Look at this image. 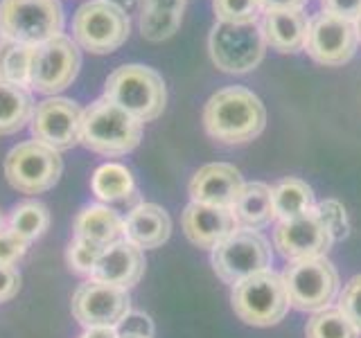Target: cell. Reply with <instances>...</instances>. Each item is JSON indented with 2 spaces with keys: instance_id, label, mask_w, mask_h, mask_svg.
Here are the masks:
<instances>
[{
  "instance_id": "cell-35",
  "label": "cell",
  "mask_w": 361,
  "mask_h": 338,
  "mask_svg": "<svg viewBox=\"0 0 361 338\" xmlns=\"http://www.w3.org/2000/svg\"><path fill=\"white\" fill-rule=\"evenodd\" d=\"M118 336H135V338H152L154 336V323L147 313L129 309L122 315V320L116 325Z\"/></svg>"
},
{
  "instance_id": "cell-26",
  "label": "cell",
  "mask_w": 361,
  "mask_h": 338,
  "mask_svg": "<svg viewBox=\"0 0 361 338\" xmlns=\"http://www.w3.org/2000/svg\"><path fill=\"white\" fill-rule=\"evenodd\" d=\"M7 228L20 234L25 242H37L50 228V212L39 201H25L11 210L7 219Z\"/></svg>"
},
{
  "instance_id": "cell-28",
  "label": "cell",
  "mask_w": 361,
  "mask_h": 338,
  "mask_svg": "<svg viewBox=\"0 0 361 338\" xmlns=\"http://www.w3.org/2000/svg\"><path fill=\"white\" fill-rule=\"evenodd\" d=\"M32 48L34 45H23V43H11V48L5 54L3 70H0V79L16 86H30V70H32Z\"/></svg>"
},
{
  "instance_id": "cell-34",
  "label": "cell",
  "mask_w": 361,
  "mask_h": 338,
  "mask_svg": "<svg viewBox=\"0 0 361 338\" xmlns=\"http://www.w3.org/2000/svg\"><path fill=\"white\" fill-rule=\"evenodd\" d=\"M30 242L23 239L11 228L0 230V266H16L27 253Z\"/></svg>"
},
{
  "instance_id": "cell-43",
  "label": "cell",
  "mask_w": 361,
  "mask_h": 338,
  "mask_svg": "<svg viewBox=\"0 0 361 338\" xmlns=\"http://www.w3.org/2000/svg\"><path fill=\"white\" fill-rule=\"evenodd\" d=\"M355 25H357V37H359V41H361V18L355 23Z\"/></svg>"
},
{
  "instance_id": "cell-8",
  "label": "cell",
  "mask_w": 361,
  "mask_h": 338,
  "mask_svg": "<svg viewBox=\"0 0 361 338\" xmlns=\"http://www.w3.org/2000/svg\"><path fill=\"white\" fill-rule=\"evenodd\" d=\"M63 172L59 151L37 140L20 142L5 158V178L20 194H43L56 185Z\"/></svg>"
},
{
  "instance_id": "cell-33",
  "label": "cell",
  "mask_w": 361,
  "mask_h": 338,
  "mask_svg": "<svg viewBox=\"0 0 361 338\" xmlns=\"http://www.w3.org/2000/svg\"><path fill=\"white\" fill-rule=\"evenodd\" d=\"M338 311L353 323L355 330L361 334V275H355L348 282L341 298H338Z\"/></svg>"
},
{
  "instance_id": "cell-19",
  "label": "cell",
  "mask_w": 361,
  "mask_h": 338,
  "mask_svg": "<svg viewBox=\"0 0 361 338\" xmlns=\"http://www.w3.org/2000/svg\"><path fill=\"white\" fill-rule=\"evenodd\" d=\"M122 234L140 251L161 248L172 234V219H169L165 208L156 206V203H138L124 219Z\"/></svg>"
},
{
  "instance_id": "cell-44",
  "label": "cell",
  "mask_w": 361,
  "mask_h": 338,
  "mask_svg": "<svg viewBox=\"0 0 361 338\" xmlns=\"http://www.w3.org/2000/svg\"><path fill=\"white\" fill-rule=\"evenodd\" d=\"M0 230H5V217H3V212H0Z\"/></svg>"
},
{
  "instance_id": "cell-41",
  "label": "cell",
  "mask_w": 361,
  "mask_h": 338,
  "mask_svg": "<svg viewBox=\"0 0 361 338\" xmlns=\"http://www.w3.org/2000/svg\"><path fill=\"white\" fill-rule=\"evenodd\" d=\"M106 3H111V5H116L118 9H122L124 14H133L135 9H140L142 7V0H106Z\"/></svg>"
},
{
  "instance_id": "cell-45",
  "label": "cell",
  "mask_w": 361,
  "mask_h": 338,
  "mask_svg": "<svg viewBox=\"0 0 361 338\" xmlns=\"http://www.w3.org/2000/svg\"><path fill=\"white\" fill-rule=\"evenodd\" d=\"M120 338H135V336H120Z\"/></svg>"
},
{
  "instance_id": "cell-23",
  "label": "cell",
  "mask_w": 361,
  "mask_h": 338,
  "mask_svg": "<svg viewBox=\"0 0 361 338\" xmlns=\"http://www.w3.org/2000/svg\"><path fill=\"white\" fill-rule=\"evenodd\" d=\"M34 115V99L25 86L0 79V135L16 133L27 127Z\"/></svg>"
},
{
  "instance_id": "cell-1",
  "label": "cell",
  "mask_w": 361,
  "mask_h": 338,
  "mask_svg": "<svg viewBox=\"0 0 361 338\" xmlns=\"http://www.w3.org/2000/svg\"><path fill=\"white\" fill-rule=\"evenodd\" d=\"M267 108L255 93L242 86L217 90L203 106V127L224 144H244L264 131Z\"/></svg>"
},
{
  "instance_id": "cell-31",
  "label": "cell",
  "mask_w": 361,
  "mask_h": 338,
  "mask_svg": "<svg viewBox=\"0 0 361 338\" xmlns=\"http://www.w3.org/2000/svg\"><path fill=\"white\" fill-rule=\"evenodd\" d=\"M214 14L221 23H253L257 20L259 0H212Z\"/></svg>"
},
{
  "instance_id": "cell-38",
  "label": "cell",
  "mask_w": 361,
  "mask_h": 338,
  "mask_svg": "<svg viewBox=\"0 0 361 338\" xmlns=\"http://www.w3.org/2000/svg\"><path fill=\"white\" fill-rule=\"evenodd\" d=\"M140 9H156V11H174V14H183L185 0H142Z\"/></svg>"
},
{
  "instance_id": "cell-39",
  "label": "cell",
  "mask_w": 361,
  "mask_h": 338,
  "mask_svg": "<svg viewBox=\"0 0 361 338\" xmlns=\"http://www.w3.org/2000/svg\"><path fill=\"white\" fill-rule=\"evenodd\" d=\"M264 11H296L302 9L307 0H259Z\"/></svg>"
},
{
  "instance_id": "cell-10",
  "label": "cell",
  "mask_w": 361,
  "mask_h": 338,
  "mask_svg": "<svg viewBox=\"0 0 361 338\" xmlns=\"http://www.w3.org/2000/svg\"><path fill=\"white\" fill-rule=\"evenodd\" d=\"M79 65H82V54L77 43L66 34H56L32 48L30 88L41 95L61 93L75 82Z\"/></svg>"
},
{
  "instance_id": "cell-30",
  "label": "cell",
  "mask_w": 361,
  "mask_h": 338,
  "mask_svg": "<svg viewBox=\"0 0 361 338\" xmlns=\"http://www.w3.org/2000/svg\"><path fill=\"white\" fill-rule=\"evenodd\" d=\"M102 251H104V246L88 242V239H84V237H75V239L71 242V246H68V253H66L68 266H71L75 273L93 275Z\"/></svg>"
},
{
  "instance_id": "cell-42",
  "label": "cell",
  "mask_w": 361,
  "mask_h": 338,
  "mask_svg": "<svg viewBox=\"0 0 361 338\" xmlns=\"http://www.w3.org/2000/svg\"><path fill=\"white\" fill-rule=\"evenodd\" d=\"M11 39H7V37H3V34H0V70H3V61H5V54H7V50L11 48Z\"/></svg>"
},
{
  "instance_id": "cell-2",
  "label": "cell",
  "mask_w": 361,
  "mask_h": 338,
  "mask_svg": "<svg viewBox=\"0 0 361 338\" xmlns=\"http://www.w3.org/2000/svg\"><path fill=\"white\" fill-rule=\"evenodd\" d=\"M142 124L129 111L99 97L82 115V144L99 156H127L142 140Z\"/></svg>"
},
{
  "instance_id": "cell-20",
  "label": "cell",
  "mask_w": 361,
  "mask_h": 338,
  "mask_svg": "<svg viewBox=\"0 0 361 338\" xmlns=\"http://www.w3.org/2000/svg\"><path fill=\"white\" fill-rule=\"evenodd\" d=\"M310 23L300 9L296 11H267L262 20V34L267 45L274 50L289 54L305 48Z\"/></svg>"
},
{
  "instance_id": "cell-12",
  "label": "cell",
  "mask_w": 361,
  "mask_h": 338,
  "mask_svg": "<svg viewBox=\"0 0 361 338\" xmlns=\"http://www.w3.org/2000/svg\"><path fill=\"white\" fill-rule=\"evenodd\" d=\"M82 115L77 101L66 97H50L34 108L32 133L34 140L54 151H68L82 142Z\"/></svg>"
},
{
  "instance_id": "cell-37",
  "label": "cell",
  "mask_w": 361,
  "mask_h": 338,
  "mask_svg": "<svg viewBox=\"0 0 361 338\" xmlns=\"http://www.w3.org/2000/svg\"><path fill=\"white\" fill-rule=\"evenodd\" d=\"M20 291V273L16 266H0V302H9Z\"/></svg>"
},
{
  "instance_id": "cell-18",
  "label": "cell",
  "mask_w": 361,
  "mask_h": 338,
  "mask_svg": "<svg viewBox=\"0 0 361 338\" xmlns=\"http://www.w3.org/2000/svg\"><path fill=\"white\" fill-rule=\"evenodd\" d=\"M145 273V255L140 248H135L127 239H118L109 246H104L102 251L95 270H93V280L104 282L111 287H120V289H131L140 282Z\"/></svg>"
},
{
  "instance_id": "cell-9",
  "label": "cell",
  "mask_w": 361,
  "mask_h": 338,
  "mask_svg": "<svg viewBox=\"0 0 361 338\" xmlns=\"http://www.w3.org/2000/svg\"><path fill=\"white\" fill-rule=\"evenodd\" d=\"M289 304L300 311H323L338 291V273L330 259L312 257L291 262L280 275Z\"/></svg>"
},
{
  "instance_id": "cell-32",
  "label": "cell",
  "mask_w": 361,
  "mask_h": 338,
  "mask_svg": "<svg viewBox=\"0 0 361 338\" xmlns=\"http://www.w3.org/2000/svg\"><path fill=\"white\" fill-rule=\"evenodd\" d=\"M314 212H316V217L321 219V223L327 228V232L332 234V239H334V242L345 239V237H348V230H350V223H348L345 208L341 206V203L334 201V199H327V201L316 203V206H314Z\"/></svg>"
},
{
  "instance_id": "cell-36",
  "label": "cell",
  "mask_w": 361,
  "mask_h": 338,
  "mask_svg": "<svg viewBox=\"0 0 361 338\" xmlns=\"http://www.w3.org/2000/svg\"><path fill=\"white\" fill-rule=\"evenodd\" d=\"M327 14L357 23L361 18V0H323Z\"/></svg>"
},
{
  "instance_id": "cell-17",
  "label": "cell",
  "mask_w": 361,
  "mask_h": 338,
  "mask_svg": "<svg viewBox=\"0 0 361 338\" xmlns=\"http://www.w3.org/2000/svg\"><path fill=\"white\" fill-rule=\"evenodd\" d=\"M180 223H183V232L192 244L199 248H210V251L240 228L231 208L203 206L195 201L183 210Z\"/></svg>"
},
{
  "instance_id": "cell-3",
  "label": "cell",
  "mask_w": 361,
  "mask_h": 338,
  "mask_svg": "<svg viewBox=\"0 0 361 338\" xmlns=\"http://www.w3.org/2000/svg\"><path fill=\"white\" fill-rule=\"evenodd\" d=\"M104 97L120 108L129 111L140 122H152L163 115L167 88L154 68L129 63L116 68L104 84Z\"/></svg>"
},
{
  "instance_id": "cell-24",
  "label": "cell",
  "mask_w": 361,
  "mask_h": 338,
  "mask_svg": "<svg viewBox=\"0 0 361 338\" xmlns=\"http://www.w3.org/2000/svg\"><path fill=\"white\" fill-rule=\"evenodd\" d=\"M90 189L102 203H118L135 194V180L129 167L120 163H104L93 172Z\"/></svg>"
},
{
  "instance_id": "cell-25",
  "label": "cell",
  "mask_w": 361,
  "mask_h": 338,
  "mask_svg": "<svg viewBox=\"0 0 361 338\" xmlns=\"http://www.w3.org/2000/svg\"><path fill=\"white\" fill-rule=\"evenodd\" d=\"M314 206V192L300 178H285L274 187V212L280 221L307 214Z\"/></svg>"
},
{
  "instance_id": "cell-4",
  "label": "cell",
  "mask_w": 361,
  "mask_h": 338,
  "mask_svg": "<svg viewBox=\"0 0 361 338\" xmlns=\"http://www.w3.org/2000/svg\"><path fill=\"white\" fill-rule=\"evenodd\" d=\"M63 27L59 0H0V34L23 45H39Z\"/></svg>"
},
{
  "instance_id": "cell-6",
  "label": "cell",
  "mask_w": 361,
  "mask_h": 338,
  "mask_svg": "<svg viewBox=\"0 0 361 338\" xmlns=\"http://www.w3.org/2000/svg\"><path fill=\"white\" fill-rule=\"evenodd\" d=\"M231 302L240 320L253 327L278 325L289 311V296L282 277L269 268L233 287Z\"/></svg>"
},
{
  "instance_id": "cell-11",
  "label": "cell",
  "mask_w": 361,
  "mask_h": 338,
  "mask_svg": "<svg viewBox=\"0 0 361 338\" xmlns=\"http://www.w3.org/2000/svg\"><path fill=\"white\" fill-rule=\"evenodd\" d=\"M271 264V248L267 239L255 230H240L212 248V268L221 282L237 287L251 275L267 270Z\"/></svg>"
},
{
  "instance_id": "cell-13",
  "label": "cell",
  "mask_w": 361,
  "mask_h": 338,
  "mask_svg": "<svg viewBox=\"0 0 361 338\" xmlns=\"http://www.w3.org/2000/svg\"><path fill=\"white\" fill-rule=\"evenodd\" d=\"M131 309L127 289L111 287L90 277L73 293L71 311L79 325L88 327H116L122 315Z\"/></svg>"
},
{
  "instance_id": "cell-22",
  "label": "cell",
  "mask_w": 361,
  "mask_h": 338,
  "mask_svg": "<svg viewBox=\"0 0 361 338\" xmlns=\"http://www.w3.org/2000/svg\"><path fill=\"white\" fill-rule=\"evenodd\" d=\"M122 228L124 219H120V214L104 203L86 206L75 219V237H84V239L99 246L118 242L122 237Z\"/></svg>"
},
{
  "instance_id": "cell-21",
  "label": "cell",
  "mask_w": 361,
  "mask_h": 338,
  "mask_svg": "<svg viewBox=\"0 0 361 338\" xmlns=\"http://www.w3.org/2000/svg\"><path fill=\"white\" fill-rule=\"evenodd\" d=\"M233 214L237 225L246 230H259L276 219L274 212V187L267 183H244L240 196H237Z\"/></svg>"
},
{
  "instance_id": "cell-16",
  "label": "cell",
  "mask_w": 361,
  "mask_h": 338,
  "mask_svg": "<svg viewBox=\"0 0 361 338\" xmlns=\"http://www.w3.org/2000/svg\"><path fill=\"white\" fill-rule=\"evenodd\" d=\"M244 187L240 169L228 163H210L199 167V172L190 180V196L195 203L214 208L235 206L237 196Z\"/></svg>"
},
{
  "instance_id": "cell-29",
  "label": "cell",
  "mask_w": 361,
  "mask_h": 338,
  "mask_svg": "<svg viewBox=\"0 0 361 338\" xmlns=\"http://www.w3.org/2000/svg\"><path fill=\"white\" fill-rule=\"evenodd\" d=\"M178 25H180V14H174V11L140 9V34L142 39L152 43H161L169 37H174Z\"/></svg>"
},
{
  "instance_id": "cell-5",
  "label": "cell",
  "mask_w": 361,
  "mask_h": 338,
  "mask_svg": "<svg viewBox=\"0 0 361 338\" xmlns=\"http://www.w3.org/2000/svg\"><path fill=\"white\" fill-rule=\"evenodd\" d=\"M267 41L262 25L253 23H217L210 32V56L219 70L246 75L264 59Z\"/></svg>"
},
{
  "instance_id": "cell-15",
  "label": "cell",
  "mask_w": 361,
  "mask_h": 338,
  "mask_svg": "<svg viewBox=\"0 0 361 338\" xmlns=\"http://www.w3.org/2000/svg\"><path fill=\"white\" fill-rule=\"evenodd\" d=\"M274 244L282 257L298 262V259L325 257L334 239L312 210L300 217L280 221L274 230Z\"/></svg>"
},
{
  "instance_id": "cell-14",
  "label": "cell",
  "mask_w": 361,
  "mask_h": 338,
  "mask_svg": "<svg viewBox=\"0 0 361 338\" xmlns=\"http://www.w3.org/2000/svg\"><path fill=\"white\" fill-rule=\"evenodd\" d=\"M357 25L353 20L338 18L334 14L314 16L305 39V52L321 65H343L353 59L357 50Z\"/></svg>"
},
{
  "instance_id": "cell-7",
  "label": "cell",
  "mask_w": 361,
  "mask_h": 338,
  "mask_svg": "<svg viewBox=\"0 0 361 338\" xmlns=\"http://www.w3.org/2000/svg\"><path fill=\"white\" fill-rule=\"evenodd\" d=\"M129 16L106 0H88L75 11L73 37L90 54H111L129 39Z\"/></svg>"
},
{
  "instance_id": "cell-40",
  "label": "cell",
  "mask_w": 361,
  "mask_h": 338,
  "mask_svg": "<svg viewBox=\"0 0 361 338\" xmlns=\"http://www.w3.org/2000/svg\"><path fill=\"white\" fill-rule=\"evenodd\" d=\"M82 338H120L116 327H88Z\"/></svg>"
},
{
  "instance_id": "cell-27",
  "label": "cell",
  "mask_w": 361,
  "mask_h": 338,
  "mask_svg": "<svg viewBox=\"0 0 361 338\" xmlns=\"http://www.w3.org/2000/svg\"><path fill=\"white\" fill-rule=\"evenodd\" d=\"M307 338H359V332L353 327L338 309L316 311L305 327Z\"/></svg>"
}]
</instances>
